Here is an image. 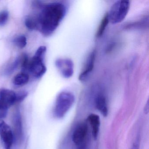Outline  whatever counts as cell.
I'll list each match as a JSON object with an SVG mask.
<instances>
[{
	"instance_id": "6da1fadb",
	"label": "cell",
	"mask_w": 149,
	"mask_h": 149,
	"mask_svg": "<svg viewBox=\"0 0 149 149\" xmlns=\"http://www.w3.org/2000/svg\"><path fill=\"white\" fill-rule=\"evenodd\" d=\"M37 17L33 18L36 29L46 36L51 35L56 30L67 13L66 6L61 2L49 3L41 6Z\"/></svg>"
},
{
	"instance_id": "7a4b0ae2",
	"label": "cell",
	"mask_w": 149,
	"mask_h": 149,
	"mask_svg": "<svg viewBox=\"0 0 149 149\" xmlns=\"http://www.w3.org/2000/svg\"><path fill=\"white\" fill-rule=\"evenodd\" d=\"M74 94L70 91H62L56 98L54 109V114L56 117L61 118L64 117L71 109L75 102Z\"/></svg>"
},
{
	"instance_id": "3957f363",
	"label": "cell",
	"mask_w": 149,
	"mask_h": 149,
	"mask_svg": "<svg viewBox=\"0 0 149 149\" xmlns=\"http://www.w3.org/2000/svg\"><path fill=\"white\" fill-rule=\"evenodd\" d=\"M47 51L45 46H41L38 48L31 61H29L27 68L35 77H41L47 71L44 63V58Z\"/></svg>"
},
{
	"instance_id": "277c9868",
	"label": "cell",
	"mask_w": 149,
	"mask_h": 149,
	"mask_svg": "<svg viewBox=\"0 0 149 149\" xmlns=\"http://www.w3.org/2000/svg\"><path fill=\"white\" fill-rule=\"evenodd\" d=\"M130 3L128 1H118L114 3L108 13L109 21L111 24L120 23L125 19L130 10Z\"/></svg>"
},
{
	"instance_id": "5b68a950",
	"label": "cell",
	"mask_w": 149,
	"mask_h": 149,
	"mask_svg": "<svg viewBox=\"0 0 149 149\" xmlns=\"http://www.w3.org/2000/svg\"><path fill=\"white\" fill-rule=\"evenodd\" d=\"M17 102V93L7 89H0V111L8 113V109Z\"/></svg>"
},
{
	"instance_id": "8992f818",
	"label": "cell",
	"mask_w": 149,
	"mask_h": 149,
	"mask_svg": "<svg viewBox=\"0 0 149 149\" xmlns=\"http://www.w3.org/2000/svg\"><path fill=\"white\" fill-rule=\"evenodd\" d=\"M0 138L4 149H12L14 142L13 130L3 121L0 122Z\"/></svg>"
},
{
	"instance_id": "52a82bcc",
	"label": "cell",
	"mask_w": 149,
	"mask_h": 149,
	"mask_svg": "<svg viewBox=\"0 0 149 149\" xmlns=\"http://www.w3.org/2000/svg\"><path fill=\"white\" fill-rule=\"evenodd\" d=\"M56 65L62 75L65 78L71 77L74 72L73 61L69 59H59L56 61Z\"/></svg>"
},
{
	"instance_id": "ba28073f",
	"label": "cell",
	"mask_w": 149,
	"mask_h": 149,
	"mask_svg": "<svg viewBox=\"0 0 149 149\" xmlns=\"http://www.w3.org/2000/svg\"><path fill=\"white\" fill-rule=\"evenodd\" d=\"M13 125L14 142L17 143H20L22 140V120L20 112L19 109L16 110L13 117Z\"/></svg>"
},
{
	"instance_id": "9c48e42d",
	"label": "cell",
	"mask_w": 149,
	"mask_h": 149,
	"mask_svg": "<svg viewBox=\"0 0 149 149\" xmlns=\"http://www.w3.org/2000/svg\"><path fill=\"white\" fill-rule=\"evenodd\" d=\"M88 132V126L84 123H81L76 127L72 134L73 143L79 145L85 142Z\"/></svg>"
},
{
	"instance_id": "30bf717a",
	"label": "cell",
	"mask_w": 149,
	"mask_h": 149,
	"mask_svg": "<svg viewBox=\"0 0 149 149\" xmlns=\"http://www.w3.org/2000/svg\"><path fill=\"white\" fill-rule=\"evenodd\" d=\"M96 51L94 50L88 57L85 67L79 76V80L81 81H85L93 70L95 61Z\"/></svg>"
},
{
	"instance_id": "8fae6325",
	"label": "cell",
	"mask_w": 149,
	"mask_h": 149,
	"mask_svg": "<svg viewBox=\"0 0 149 149\" xmlns=\"http://www.w3.org/2000/svg\"><path fill=\"white\" fill-rule=\"evenodd\" d=\"M95 104L97 109L103 116L106 117L108 116L109 111L108 104L107 99L104 95L102 93L97 94L95 98Z\"/></svg>"
},
{
	"instance_id": "7c38bea8",
	"label": "cell",
	"mask_w": 149,
	"mask_h": 149,
	"mask_svg": "<svg viewBox=\"0 0 149 149\" xmlns=\"http://www.w3.org/2000/svg\"><path fill=\"white\" fill-rule=\"evenodd\" d=\"M88 119L91 126L93 138L95 140H96L98 137L100 130V117L96 114H91L88 117Z\"/></svg>"
},
{
	"instance_id": "4fadbf2b",
	"label": "cell",
	"mask_w": 149,
	"mask_h": 149,
	"mask_svg": "<svg viewBox=\"0 0 149 149\" xmlns=\"http://www.w3.org/2000/svg\"><path fill=\"white\" fill-rule=\"evenodd\" d=\"M29 81V76L26 73H19L15 77L13 84L16 86H20L25 85Z\"/></svg>"
},
{
	"instance_id": "5bb4252c",
	"label": "cell",
	"mask_w": 149,
	"mask_h": 149,
	"mask_svg": "<svg viewBox=\"0 0 149 149\" xmlns=\"http://www.w3.org/2000/svg\"><path fill=\"white\" fill-rule=\"evenodd\" d=\"M109 22V17H108V14L107 13L104 16L101 21V23L98 27V29L97 32V37H100L102 36Z\"/></svg>"
},
{
	"instance_id": "9a60e30c",
	"label": "cell",
	"mask_w": 149,
	"mask_h": 149,
	"mask_svg": "<svg viewBox=\"0 0 149 149\" xmlns=\"http://www.w3.org/2000/svg\"><path fill=\"white\" fill-rule=\"evenodd\" d=\"M15 44L20 48H23L27 44V39L26 36L21 35L15 38L13 41Z\"/></svg>"
},
{
	"instance_id": "2e32d148",
	"label": "cell",
	"mask_w": 149,
	"mask_h": 149,
	"mask_svg": "<svg viewBox=\"0 0 149 149\" xmlns=\"http://www.w3.org/2000/svg\"><path fill=\"white\" fill-rule=\"evenodd\" d=\"M9 14L7 11H2L0 12V26L5 25L7 22Z\"/></svg>"
},
{
	"instance_id": "e0dca14e",
	"label": "cell",
	"mask_w": 149,
	"mask_h": 149,
	"mask_svg": "<svg viewBox=\"0 0 149 149\" xmlns=\"http://www.w3.org/2000/svg\"><path fill=\"white\" fill-rule=\"evenodd\" d=\"M21 62V59L18 58V59H16L6 70V74H10L13 73L19 66V64Z\"/></svg>"
},
{
	"instance_id": "ac0fdd59",
	"label": "cell",
	"mask_w": 149,
	"mask_h": 149,
	"mask_svg": "<svg viewBox=\"0 0 149 149\" xmlns=\"http://www.w3.org/2000/svg\"><path fill=\"white\" fill-rule=\"evenodd\" d=\"M25 24L28 28L30 29H36V25L32 17H28L25 20Z\"/></svg>"
},
{
	"instance_id": "d6986e66",
	"label": "cell",
	"mask_w": 149,
	"mask_h": 149,
	"mask_svg": "<svg viewBox=\"0 0 149 149\" xmlns=\"http://www.w3.org/2000/svg\"><path fill=\"white\" fill-rule=\"evenodd\" d=\"M27 95V93L26 91H20L17 93V102L23 101Z\"/></svg>"
},
{
	"instance_id": "ffe728a7",
	"label": "cell",
	"mask_w": 149,
	"mask_h": 149,
	"mask_svg": "<svg viewBox=\"0 0 149 149\" xmlns=\"http://www.w3.org/2000/svg\"><path fill=\"white\" fill-rule=\"evenodd\" d=\"M140 137L138 136L132 146L131 149H139L140 148Z\"/></svg>"
},
{
	"instance_id": "44dd1931",
	"label": "cell",
	"mask_w": 149,
	"mask_h": 149,
	"mask_svg": "<svg viewBox=\"0 0 149 149\" xmlns=\"http://www.w3.org/2000/svg\"><path fill=\"white\" fill-rule=\"evenodd\" d=\"M87 144L85 141L82 143L77 146V147L76 149H87Z\"/></svg>"
},
{
	"instance_id": "7402d4cb",
	"label": "cell",
	"mask_w": 149,
	"mask_h": 149,
	"mask_svg": "<svg viewBox=\"0 0 149 149\" xmlns=\"http://www.w3.org/2000/svg\"><path fill=\"white\" fill-rule=\"evenodd\" d=\"M144 112L146 114H147L149 112V103H148V101L146 103V104L145 107L144 109Z\"/></svg>"
}]
</instances>
